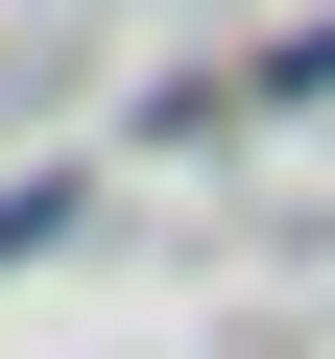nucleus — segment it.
Segmentation results:
<instances>
[{
	"instance_id": "obj_1",
	"label": "nucleus",
	"mask_w": 335,
	"mask_h": 359,
	"mask_svg": "<svg viewBox=\"0 0 335 359\" xmlns=\"http://www.w3.org/2000/svg\"><path fill=\"white\" fill-rule=\"evenodd\" d=\"M240 96H335V25H287V48H264V72H240Z\"/></svg>"
}]
</instances>
